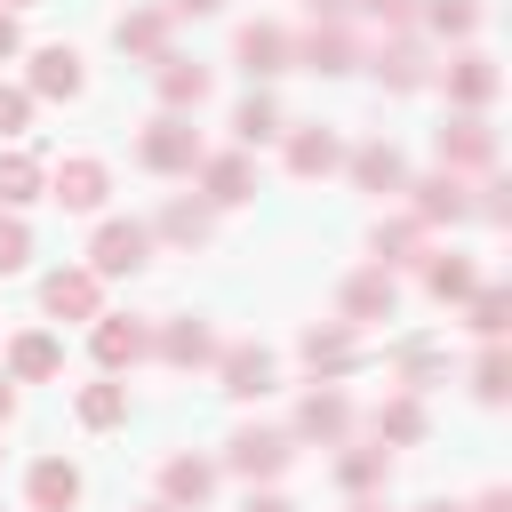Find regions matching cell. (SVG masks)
<instances>
[{
	"mask_svg": "<svg viewBox=\"0 0 512 512\" xmlns=\"http://www.w3.org/2000/svg\"><path fill=\"white\" fill-rule=\"evenodd\" d=\"M88 352H96V368H112V376H120V368H136V360L152 352V328H144V320H104V312H96Z\"/></svg>",
	"mask_w": 512,
	"mask_h": 512,
	"instance_id": "cell-5",
	"label": "cell"
},
{
	"mask_svg": "<svg viewBox=\"0 0 512 512\" xmlns=\"http://www.w3.org/2000/svg\"><path fill=\"white\" fill-rule=\"evenodd\" d=\"M104 192H112V176H104V160H56V176H48V200L56 208H72V216H88V208H104Z\"/></svg>",
	"mask_w": 512,
	"mask_h": 512,
	"instance_id": "cell-4",
	"label": "cell"
},
{
	"mask_svg": "<svg viewBox=\"0 0 512 512\" xmlns=\"http://www.w3.org/2000/svg\"><path fill=\"white\" fill-rule=\"evenodd\" d=\"M400 384H408V392L440 384V352H432V344H400Z\"/></svg>",
	"mask_w": 512,
	"mask_h": 512,
	"instance_id": "cell-38",
	"label": "cell"
},
{
	"mask_svg": "<svg viewBox=\"0 0 512 512\" xmlns=\"http://www.w3.org/2000/svg\"><path fill=\"white\" fill-rule=\"evenodd\" d=\"M376 440H384V448H408V440H424V400H416V392L384 400V408H376Z\"/></svg>",
	"mask_w": 512,
	"mask_h": 512,
	"instance_id": "cell-29",
	"label": "cell"
},
{
	"mask_svg": "<svg viewBox=\"0 0 512 512\" xmlns=\"http://www.w3.org/2000/svg\"><path fill=\"white\" fill-rule=\"evenodd\" d=\"M224 360V392L232 400H264L272 392V352L264 344H232V352H216Z\"/></svg>",
	"mask_w": 512,
	"mask_h": 512,
	"instance_id": "cell-17",
	"label": "cell"
},
{
	"mask_svg": "<svg viewBox=\"0 0 512 512\" xmlns=\"http://www.w3.org/2000/svg\"><path fill=\"white\" fill-rule=\"evenodd\" d=\"M0 8H8V16H16V8H32V0H0Z\"/></svg>",
	"mask_w": 512,
	"mask_h": 512,
	"instance_id": "cell-50",
	"label": "cell"
},
{
	"mask_svg": "<svg viewBox=\"0 0 512 512\" xmlns=\"http://www.w3.org/2000/svg\"><path fill=\"white\" fill-rule=\"evenodd\" d=\"M424 288H432L440 304H464V296L480 288V272H472V256H456V248H448V256H424Z\"/></svg>",
	"mask_w": 512,
	"mask_h": 512,
	"instance_id": "cell-26",
	"label": "cell"
},
{
	"mask_svg": "<svg viewBox=\"0 0 512 512\" xmlns=\"http://www.w3.org/2000/svg\"><path fill=\"white\" fill-rule=\"evenodd\" d=\"M376 264H384V272H392V264H424V224H416V216L376 224Z\"/></svg>",
	"mask_w": 512,
	"mask_h": 512,
	"instance_id": "cell-31",
	"label": "cell"
},
{
	"mask_svg": "<svg viewBox=\"0 0 512 512\" xmlns=\"http://www.w3.org/2000/svg\"><path fill=\"white\" fill-rule=\"evenodd\" d=\"M80 424H88V432L128 424V384H88V392H80Z\"/></svg>",
	"mask_w": 512,
	"mask_h": 512,
	"instance_id": "cell-32",
	"label": "cell"
},
{
	"mask_svg": "<svg viewBox=\"0 0 512 512\" xmlns=\"http://www.w3.org/2000/svg\"><path fill=\"white\" fill-rule=\"evenodd\" d=\"M472 512H512V496H504V488H488V496H480Z\"/></svg>",
	"mask_w": 512,
	"mask_h": 512,
	"instance_id": "cell-46",
	"label": "cell"
},
{
	"mask_svg": "<svg viewBox=\"0 0 512 512\" xmlns=\"http://www.w3.org/2000/svg\"><path fill=\"white\" fill-rule=\"evenodd\" d=\"M24 264H32V232H24V216H0V280L24 272Z\"/></svg>",
	"mask_w": 512,
	"mask_h": 512,
	"instance_id": "cell-39",
	"label": "cell"
},
{
	"mask_svg": "<svg viewBox=\"0 0 512 512\" xmlns=\"http://www.w3.org/2000/svg\"><path fill=\"white\" fill-rule=\"evenodd\" d=\"M160 232H168L176 248H200V240H208V200H168V208H160Z\"/></svg>",
	"mask_w": 512,
	"mask_h": 512,
	"instance_id": "cell-34",
	"label": "cell"
},
{
	"mask_svg": "<svg viewBox=\"0 0 512 512\" xmlns=\"http://www.w3.org/2000/svg\"><path fill=\"white\" fill-rule=\"evenodd\" d=\"M112 40H120L128 56H152V64H160V56H168V8H128V16L112 24Z\"/></svg>",
	"mask_w": 512,
	"mask_h": 512,
	"instance_id": "cell-23",
	"label": "cell"
},
{
	"mask_svg": "<svg viewBox=\"0 0 512 512\" xmlns=\"http://www.w3.org/2000/svg\"><path fill=\"white\" fill-rule=\"evenodd\" d=\"M304 368L312 376H344L352 360H360V336H352V320H328V328H304Z\"/></svg>",
	"mask_w": 512,
	"mask_h": 512,
	"instance_id": "cell-9",
	"label": "cell"
},
{
	"mask_svg": "<svg viewBox=\"0 0 512 512\" xmlns=\"http://www.w3.org/2000/svg\"><path fill=\"white\" fill-rule=\"evenodd\" d=\"M448 96H456L464 112H480V104L496 96V64H488L480 48H464V56H448Z\"/></svg>",
	"mask_w": 512,
	"mask_h": 512,
	"instance_id": "cell-24",
	"label": "cell"
},
{
	"mask_svg": "<svg viewBox=\"0 0 512 512\" xmlns=\"http://www.w3.org/2000/svg\"><path fill=\"white\" fill-rule=\"evenodd\" d=\"M240 512H296V504H288V496H248Z\"/></svg>",
	"mask_w": 512,
	"mask_h": 512,
	"instance_id": "cell-45",
	"label": "cell"
},
{
	"mask_svg": "<svg viewBox=\"0 0 512 512\" xmlns=\"http://www.w3.org/2000/svg\"><path fill=\"white\" fill-rule=\"evenodd\" d=\"M224 0H168V16H216Z\"/></svg>",
	"mask_w": 512,
	"mask_h": 512,
	"instance_id": "cell-44",
	"label": "cell"
},
{
	"mask_svg": "<svg viewBox=\"0 0 512 512\" xmlns=\"http://www.w3.org/2000/svg\"><path fill=\"white\" fill-rule=\"evenodd\" d=\"M352 512H384V504H376V496H360V504H352Z\"/></svg>",
	"mask_w": 512,
	"mask_h": 512,
	"instance_id": "cell-48",
	"label": "cell"
},
{
	"mask_svg": "<svg viewBox=\"0 0 512 512\" xmlns=\"http://www.w3.org/2000/svg\"><path fill=\"white\" fill-rule=\"evenodd\" d=\"M344 168H352L360 192H400V184H408V160H400L392 144H360V152H344Z\"/></svg>",
	"mask_w": 512,
	"mask_h": 512,
	"instance_id": "cell-18",
	"label": "cell"
},
{
	"mask_svg": "<svg viewBox=\"0 0 512 512\" xmlns=\"http://www.w3.org/2000/svg\"><path fill=\"white\" fill-rule=\"evenodd\" d=\"M400 192H408V216H416L424 232L472 216V192H464V176H448V168H440V176H416V184H400Z\"/></svg>",
	"mask_w": 512,
	"mask_h": 512,
	"instance_id": "cell-3",
	"label": "cell"
},
{
	"mask_svg": "<svg viewBox=\"0 0 512 512\" xmlns=\"http://www.w3.org/2000/svg\"><path fill=\"white\" fill-rule=\"evenodd\" d=\"M24 488H32V512H72V504H80V472H72L64 456H40Z\"/></svg>",
	"mask_w": 512,
	"mask_h": 512,
	"instance_id": "cell-22",
	"label": "cell"
},
{
	"mask_svg": "<svg viewBox=\"0 0 512 512\" xmlns=\"http://www.w3.org/2000/svg\"><path fill=\"white\" fill-rule=\"evenodd\" d=\"M384 472H392V448H384V440H376V448H344V456H336V480H344L352 496L384 488Z\"/></svg>",
	"mask_w": 512,
	"mask_h": 512,
	"instance_id": "cell-30",
	"label": "cell"
},
{
	"mask_svg": "<svg viewBox=\"0 0 512 512\" xmlns=\"http://www.w3.org/2000/svg\"><path fill=\"white\" fill-rule=\"evenodd\" d=\"M16 48H24V32H16V16H8V8H0V64H8V56H16Z\"/></svg>",
	"mask_w": 512,
	"mask_h": 512,
	"instance_id": "cell-43",
	"label": "cell"
},
{
	"mask_svg": "<svg viewBox=\"0 0 512 512\" xmlns=\"http://www.w3.org/2000/svg\"><path fill=\"white\" fill-rule=\"evenodd\" d=\"M352 8H368L384 32H408V24H416V0H352Z\"/></svg>",
	"mask_w": 512,
	"mask_h": 512,
	"instance_id": "cell-41",
	"label": "cell"
},
{
	"mask_svg": "<svg viewBox=\"0 0 512 512\" xmlns=\"http://www.w3.org/2000/svg\"><path fill=\"white\" fill-rule=\"evenodd\" d=\"M240 72L248 80H272V72H288V32L280 24H240Z\"/></svg>",
	"mask_w": 512,
	"mask_h": 512,
	"instance_id": "cell-12",
	"label": "cell"
},
{
	"mask_svg": "<svg viewBox=\"0 0 512 512\" xmlns=\"http://www.w3.org/2000/svg\"><path fill=\"white\" fill-rule=\"evenodd\" d=\"M328 168H344V136L336 128H296L288 136V176H328Z\"/></svg>",
	"mask_w": 512,
	"mask_h": 512,
	"instance_id": "cell-15",
	"label": "cell"
},
{
	"mask_svg": "<svg viewBox=\"0 0 512 512\" xmlns=\"http://www.w3.org/2000/svg\"><path fill=\"white\" fill-rule=\"evenodd\" d=\"M472 392H480L488 408L512 392V360H504V344H488V352H480V368H472Z\"/></svg>",
	"mask_w": 512,
	"mask_h": 512,
	"instance_id": "cell-36",
	"label": "cell"
},
{
	"mask_svg": "<svg viewBox=\"0 0 512 512\" xmlns=\"http://www.w3.org/2000/svg\"><path fill=\"white\" fill-rule=\"evenodd\" d=\"M48 192V168L32 160V152H0V208H24V200H40Z\"/></svg>",
	"mask_w": 512,
	"mask_h": 512,
	"instance_id": "cell-27",
	"label": "cell"
},
{
	"mask_svg": "<svg viewBox=\"0 0 512 512\" xmlns=\"http://www.w3.org/2000/svg\"><path fill=\"white\" fill-rule=\"evenodd\" d=\"M144 256H152V224H128V216L96 224V240H88V272L96 280H128V272H144Z\"/></svg>",
	"mask_w": 512,
	"mask_h": 512,
	"instance_id": "cell-1",
	"label": "cell"
},
{
	"mask_svg": "<svg viewBox=\"0 0 512 512\" xmlns=\"http://www.w3.org/2000/svg\"><path fill=\"white\" fill-rule=\"evenodd\" d=\"M136 160H144L152 176H184V168H200V136H192V120H184V112H160V120L136 136Z\"/></svg>",
	"mask_w": 512,
	"mask_h": 512,
	"instance_id": "cell-2",
	"label": "cell"
},
{
	"mask_svg": "<svg viewBox=\"0 0 512 512\" xmlns=\"http://www.w3.org/2000/svg\"><path fill=\"white\" fill-rule=\"evenodd\" d=\"M424 24H432V32H448V40H464V32L480 24V0H432V8H424Z\"/></svg>",
	"mask_w": 512,
	"mask_h": 512,
	"instance_id": "cell-37",
	"label": "cell"
},
{
	"mask_svg": "<svg viewBox=\"0 0 512 512\" xmlns=\"http://www.w3.org/2000/svg\"><path fill=\"white\" fill-rule=\"evenodd\" d=\"M288 456H296L288 432H232V472H240V480H280Z\"/></svg>",
	"mask_w": 512,
	"mask_h": 512,
	"instance_id": "cell-7",
	"label": "cell"
},
{
	"mask_svg": "<svg viewBox=\"0 0 512 512\" xmlns=\"http://www.w3.org/2000/svg\"><path fill=\"white\" fill-rule=\"evenodd\" d=\"M432 144H440V168H448V176H464V168H488V160H496V136H488L472 112H464V120H448Z\"/></svg>",
	"mask_w": 512,
	"mask_h": 512,
	"instance_id": "cell-8",
	"label": "cell"
},
{
	"mask_svg": "<svg viewBox=\"0 0 512 512\" xmlns=\"http://www.w3.org/2000/svg\"><path fill=\"white\" fill-rule=\"evenodd\" d=\"M152 512H168V504H152Z\"/></svg>",
	"mask_w": 512,
	"mask_h": 512,
	"instance_id": "cell-51",
	"label": "cell"
},
{
	"mask_svg": "<svg viewBox=\"0 0 512 512\" xmlns=\"http://www.w3.org/2000/svg\"><path fill=\"white\" fill-rule=\"evenodd\" d=\"M232 136H240V144H272V136H280V104H272V96H240Z\"/></svg>",
	"mask_w": 512,
	"mask_h": 512,
	"instance_id": "cell-33",
	"label": "cell"
},
{
	"mask_svg": "<svg viewBox=\"0 0 512 512\" xmlns=\"http://www.w3.org/2000/svg\"><path fill=\"white\" fill-rule=\"evenodd\" d=\"M64 368V344L56 336H40V328H24L16 344H8V376H24V384H40V376H56Z\"/></svg>",
	"mask_w": 512,
	"mask_h": 512,
	"instance_id": "cell-25",
	"label": "cell"
},
{
	"mask_svg": "<svg viewBox=\"0 0 512 512\" xmlns=\"http://www.w3.org/2000/svg\"><path fill=\"white\" fill-rule=\"evenodd\" d=\"M8 416H16V384L0 376V424H8Z\"/></svg>",
	"mask_w": 512,
	"mask_h": 512,
	"instance_id": "cell-47",
	"label": "cell"
},
{
	"mask_svg": "<svg viewBox=\"0 0 512 512\" xmlns=\"http://www.w3.org/2000/svg\"><path fill=\"white\" fill-rule=\"evenodd\" d=\"M152 352H160L168 368H200V360H216V336H208V320H168V328L152 336Z\"/></svg>",
	"mask_w": 512,
	"mask_h": 512,
	"instance_id": "cell-19",
	"label": "cell"
},
{
	"mask_svg": "<svg viewBox=\"0 0 512 512\" xmlns=\"http://www.w3.org/2000/svg\"><path fill=\"white\" fill-rule=\"evenodd\" d=\"M288 64H304V72H352V64H360V48H352V32H344V24H312L304 40H288Z\"/></svg>",
	"mask_w": 512,
	"mask_h": 512,
	"instance_id": "cell-6",
	"label": "cell"
},
{
	"mask_svg": "<svg viewBox=\"0 0 512 512\" xmlns=\"http://www.w3.org/2000/svg\"><path fill=\"white\" fill-rule=\"evenodd\" d=\"M200 192H208V208H240V200L256 192L248 152H216V160H200Z\"/></svg>",
	"mask_w": 512,
	"mask_h": 512,
	"instance_id": "cell-10",
	"label": "cell"
},
{
	"mask_svg": "<svg viewBox=\"0 0 512 512\" xmlns=\"http://www.w3.org/2000/svg\"><path fill=\"white\" fill-rule=\"evenodd\" d=\"M376 80H384L392 96H408V88H424V80H432V64H424V48H416L408 32H392V40L376 48Z\"/></svg>",
	"mask_w": 512,
	"mask_h": 512,
	"instance_id": "cell-13",
	"label": "cell"
},
{
	"mask_svg": "<svg viewBox=\"0 0 512 512\" xmlns=\"http://www.w3.org/2000/svg\"><path fill=\"white\" fill-rule=\"evenodd\" d=\"M200 96H208V72L184 64V56H160V104H168V112H192Z\"/></svg>",
	"mask_w": 512,
	"mask_h": 512,
	"instance_id": "cell-28",
	"label": "cell"
},
{
	"mask_svg": "<svg viewBox=\"0 0 512 512\" xmlns=\"http://www.w3.org/2000/svg\"><path fill=\"white\" fill-rule=\"evenodd\" d=\"M464 304H472V336L504 344V328H512V296H504V288H472Z\"/></svg>",
	"mask_w": 512,
	"mask_h": 512,
	"instance_id": "cell-35",
	"label": "cell"
},
{
	"mask_svg": "<svg viewBox=\"0 0 512 512\" xmlns=\"http://www.w3.org/2000/svg\"><path fill=\"white\" fill-rule=\"evenodd\" d=\"M80 88H88V72H80V56H72L64 40H56V48H32V96H64V104H72Z\"/></svg>",
	"mask_w": 512,
	"mask_h": 512,
	"instance_id": "cell-14",
	"label": "cell"
},
{
	"mask_svg": "<svg viewBox=\"0 0 512 512\" xmlns=\"http://www.w3.org/2000/svg\"><path fill=\"white\" fill-rule=\"evenodd\" d=\"M208 488H216V464H208V456H168V464H160L168 512H176V504H208Z\"/></svg>",
	"mask_w": 512,
	"mask_h": 512,
	"instance_id": "cell-21",
	"label": "cell"
},
{
	"mask_svg": "<svg viewBox=\"0 0 512 512\" xmlns=\"http://www.w3.org/2000/svg\"><path fill=\"white\" fill-rule=\"evenodd\" d=\"M40 304H48L56 320H96V272H80V264H72V272H48V280H40Z\"/></svg>",
	"mask_w": 512,
	"mask_h": 512,
	"instance_id": "cell-16",
	"label": "cell"
},
{
	"mask_svg": "<svg viewBox=\"0 0 512 512\" xmlns=\"http://www.w3.org/2000/svg\"><path fill=\"white\" fill-rule=\"evenodd\" d=\"M424 512H464V504H424Z\"/></svg>",
	"mask_w": 512,
	"mask_h": 512,
	"instance_id": "cell-49",
	"label": "cell"
},
{
	"mask_svg": "<svg viewBox=\"0 0 512 512\" xmlns=\"http://www.w3.org/2000/svg\"><path fill=\"white\" fill-rule=\"evenodd\" d=\"M392 304H400V288H392L384 264H368V272L344 280V320H352V328H360V320H392Z\"/></svg>",
	"mask_w": 512,
	"mask_h": 512,
	"instance_id": "cell-11",
	"label": "cell"
},
{
	"mask_svg": "<svg viewBox=\"0 0 512 512\" xmlns=\"http://www.w3.org/2000/svg\"><path fill=\"white\" fill-rule=\"evenodd\" d=\"M32 128V88H0V136H24Z\"/></svg>",
	"mask_w": 512,
	"mask_h": 512,
	"instance_id": "cell-40",
	"label": "cell"
},
{
	"mask_svg": "<svg viewBox=\"0 0 512 512\" xmlns=\"http://www.w3.org/2000/svg\"><path fill=\"white\" fill-rule=\"evenodd\" d=\"M344 432H352V400H344V392H304L296 440H344Z\"/></svg>",
	"mask_w": 512,
	"mask_h": 512,
	"instance_id": "cell-20",
	"label": "cell"
},
{
	"mask_svg": "<svg viewBox=\"0 0 512 512\" xmlns=\"http://www.w3.org/2000/svg\"><path fill=\"white\" fill-rule=\"evenodd\" d=\"M304 16H312V24H344V16H352V0H304Z\"/></svg>",
	"mask_w": 512,
	"mask_h": 512,
	"instance_id": "cell-42",
	"label": "cell"
}]
</instances>
